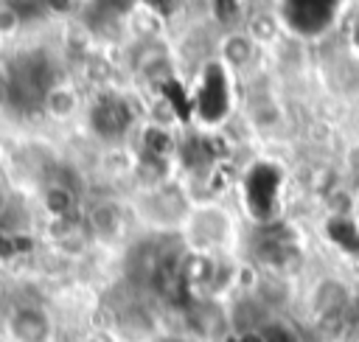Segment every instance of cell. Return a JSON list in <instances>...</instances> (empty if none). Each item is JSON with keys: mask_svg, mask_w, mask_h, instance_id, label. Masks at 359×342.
Here are the masks:
<instances>
[{"mask_svg": "<svg viewBox=\"0 0 359 342\" xmlns=\"http://www.w3.org/2000/svg\"><path fill=\"white\" fill-rule=\"evenodd\" d=\"M345 3L337 0H286L278 3V22L297 39H317L325 36L342 17Z\"/></svg>", "mask_w": 359, "mask_h": 342, "instance_id": "obj_1", "label": "cell"}, {"mask_svg": "<svg viewBox=\"0 0 359 342\" xmlns=\"http://www.w3.org/2000/svg\"><path fill=\"white\" fill-rule=\"evenodd\" d=\"M230 112V78L222 62H208L194 95V115L205 126H219Z\"/></svg>", "mask_w": 359, "mask_h": 342, "instance_id": "obj_2", "label": "cell"}, {"mask_svg": "<svg viewBox=\"0 0 359 342\" xmlns=\"http://www.w3.org/2000/svg\"><path fill=\"white\" fill-rule=\"evenodd\" d=\"M241 193H244V207L250 210L252 219H258V221L272 219L278 193H280V168L275 163L250 165V171L244 174V182H241Z\"/></svg>", "mask_w": 359, "mask_h": 342, "instance_id": "obj_3", "label": "cell"}, {"mask_svg": "<svg viewBox=\"0 0 359 342\" xmlns=\"http://www.w3.org/2000/svg\"><path fill=\"white\" fill-rule=\"evenodd\" d=\"M182 230H185V238L194 247V252H205V255H208V249L224 247L233 235V224H230L227 210H222L216 205H205V207L191 210L185 216Z\"/></svg>", "mask_w": 359, "mask_h": 342, "instance_id": "obj_4", "label": "cell"}, {"mask_svg": "<svg viewBox=\"0 0 359 342\" xmlns=\"http://www.w3.org/2000/svg\"><path fill=\"white\" fill-rule=\"evenodd\" d=\"M8 336L14 342H50L53 339V320L42 306H14L8 311Z\"/></svg>", "mask_w": 359, "mask_h": 342, "instance_id": "obj_5", "label": "cell"}, {"mask_svg": "<svg viewBox=\"0 0 359 342\" xmlns=\"http://www.w3.org/2000/svg\"><path fill=\"white\" fill-rule=\"evenodd\" d=\"M90 123H93V129H95L101 137L112 140V137H121V135L129 129V123H132V109H129V104H126L123 98H118V95H104V98H98V101L93 104V109H90Z\"/></svg>", "mask_w": 359, "mask_h": 342, "instance_id": "obj_6", "label": "cell"}, {"mask_svg": "<svg viewBox=\"0 0 359 342\" xmlns=\"http://www.w3.org/2000/svg\"><path fill=\"white\" fill-rule=\"evenodd\" d=\"M351 306V292L345 289L342 280L337 278H325L314 286L311 292V311L323 320H331V317H339L345 314V308Z\"/></svg>", "mask_w": 359, "mask_h": 342, "instance_id": "obj_7", "label": "cell"}, {"mask_svg": "<svg viewBox=\"0 0 359 342\" xmlns=\"http://www.w3.org/2000/svg\"><path fill=\"white\" fill-rule=\"evenodd\" d=\"M188 328L202 336V339H216L222 336L230 322H227V311L224 306H216V303H196L191 311H188Z\"/></svg>", "mask_w": 359, "mask_h": 342, "instance_id": "obj_8", "label": "cell"}, {"mask_svg": "<svg viewBox=\"0 0 359 342\" xmlns=\"http://www.w3.org/2000/svg\"><path fill=\"white\" fill-rule=\"evenodd\" d=\"M81 98H79V90L67 81H50L48 90L42 93V109L48 118L53 121H67L73 118V112L79 109Z\"/></svg>", "mask_w": 359, "mask_h": 342, "instance_id": "obj_9", "label": "cell"}, {"mask_svg": "<svg viewBox=\"0 0 359 342\" xmlns=\"http://www.w3.org/2000/svg\"><path fill=\"white\" fill-rule=\"evenodd\" d=\"M115 331L126 342H146V339L154 336V317L143 306H129L118 314Z\"/></svg>", "mask_w": 359, "mask_h": 342, "instance_id": "obj_10", "label": "cell"}, {"mask_svg": "<svg viewBox=\"0 0 359 342\" xmlns=\"http://www.w3.org/2000/svg\"><path fill=\"white\" fill-rule=\"evenodd\" d=\"M230 328H238L241 334H258L269 320H266V306L258 297H241L230 311H227Z\"/></svg>", "mask_w": 359, "mask_h": 342, "instance_id": "obj_11", "label": "cell"}, {"mask_svg": "<svg viewBox=\"0 0 359 342\" xmlns=\"http://www.w3.org/2000/svg\"><path fill=\"white\" fill-rule=\"evenodd\" d=\"M252 50H255V42L250 39V34L230 31L222 42V64L224 67H244L252 59Z\"/></svg>", "mask_w": 359, "mask_h": 342, "instance_id": "obj_12", "label": "cell"}, {"mask_svg": "<svg viewBox=\"0 0 359 342\" xmlns=\"http://www.w3.org/2000/svg\"><path fill=\"white\" fill-rule=\"evenodd\" d=\"M73 205H76V196H73V191L65 188V185H50V188H45V193H42V207L48 210L50 219H70Z\"/></svg>", "mask_w": 359, "mask_h": 342, "instance_id": "obj_13", "label": "cell"}, {"mask_svg": "<svg viewBox=\"0 0 359 342\" xmlns=\"http://www.w3.org/2000/svg\"><path fill=\"white\" fill-rule=\"evenodd\" d=\"M90 227L98 233V235H112L118 233L121 227V210L112 205V202H101L90 210Z\"/></svg>", "mask_w": 359, "mask_h": 342, "instance_id": "obj_14", "label": "cell"}, {"mask_svg": "<svg viewBox=\"0 0 359 342\" xmlns=\"http://www.w3.org/2000/svg\"><path fill=\"white\" fill-rule=\"evenodd\" d=\"M278 25H280L278 17H269V14H252L250 22H247V34H250L252 42H266V39L275 36Z\"/></svg>", "mask_w": 359, "mask_h": 342, "instance_id": "obj_15", "label": "cell"}, {"mask_svg": "<svg viewBox=\"0 0 359 342\" xmlns=\"http://www.w3.org/2000/svg\"><path fill=\"white\" fill-rule=\"evenodd\" d=\"M286 294H289V289H286L283 280H278V278H261L255 297L269 308V306H280V303L286 300Z\"/></svg>", "mask_w": 359, "mask_h": 342, "instance_id": "obj_16", "label": "cell"}, {"mask_svg": "<svg viewBox=\"0 0 359 342\" xmlns=\"http://www.w3.org/2000/svg\"><path fill=\"white\" fill-rule=\"evenodd\" d=\"M331 238L339 244V247H345V249H351V252H359V230L351 224V221H345V219H337V221H331Z\"/></svg>", "mask_w": 359, "mask_h": 342, "instance_id": "obj_17", "label": "cell"}, {"mask_svg": "<svg viewBox=\"0 0 359 342\" xmlns=\"http://www.w3.org/2000/svg\"><path fill=\"white\" fill-rule=\"evenodd\" d=\"M22 25V14L20 6L11 3H0V39H11Z\"/></svg>", "mask_w": 359, "mask_h": 342, "instance_id": "obj_18", "label": "cell"}, {"mask_svg": "<svg viewBox=\"0 0 359 342\" xmlns=\"http://www.w3.org/2000/svg\"><path fill=\"white\" fill-rule=\"evenodd\" d=\"M258 339L261 342H297V336L292 334V328H286L283 322H266L258 331Z\"/></svg>", "mask_w": 359, "mask_h": 342, "instance_id": "obj_19", "label": "cell"}, {"mask_svg": "<svg viewBox=\"0 0 359 342\" xmlns=\"http://www.w3.org/2000/svg\"><path fill=\"white\" fill-rule=\"evenodd\" d=\"M210 8L216 11V14H213L216 22H222V25H227V28H233V25H238V22L244 20V17L238 14V11H241L238 3H230V0H227V3H213Z\"/></svg>", "mask_w": 359, "mask_h": 342, "instance_id": "obj_20", "label": "cell"}, {"mask_svg": "<svg viewBox=\"0 0 359 342\" xmlns=\"http://www.w3.org/2000/svg\"><path fill=\"white\" fill-rule=\"evenodd\" d=\"M87 342H115V339H112V334H107V331H93V334L87 336Z\"/></svg>", "mask_w": 359, "mask_h": 342, "instance_id": "obj_21", "label": "cell"}, {"mask_svg": "<svg viewBox=\"0 0 359 342\" xmlns=\"http://www.w3.org/2000/svg\"><path fill=\"white\" fill-rule=\"evenodd\" d=\"M353 42L359 45V20H356V25H353Z\"/></svg>", "mask_w": 359, "mask_h": 342, "instance_id": "obj_22", "label": "cell"}, {"mask_svg": "<svg viewBox=\"0 0 359 342\" xmlns=\"http://www.w3.org/2000/svg\"><path fill=\"white\" fill-rule=\"evenodd\" d=\"M0 210H3V191H0Z\"/></svg>", "mask_w": 359, "mask_h": 342, "instance_id": "obj_23", "label": "cell"}]
</instances>
